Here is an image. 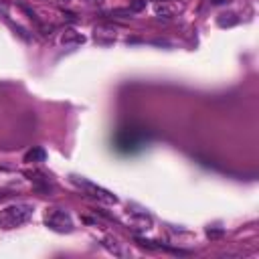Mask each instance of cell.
Masks as SVG:
<instances>
[{"mask_svg": "<svg viewBox=\"0 0 259 259\" xmlns=\"http://www.w3.org/2000/svg\"><path fill=\"white\" fill-rule=\"evenodd\" d=\"M207 235H209L211 239H219V237L223 235V231H207Z\"/></svg>", "mask_w": 259, "mask_h": 259, "instance_id": "obj_9", "label": "cell"}, {"mask_svg": "<svg viewBox=\"0 0 259 259\" xmlns=\"http://www.w3.org/2000/svg\"><path fill=\"white\" fill-rule=\"evenodd\" d=\"M73 182H77L79 186H83L87 193L91 195V197H95V199H100V200H103V202H107V204H116L118 202V197L116 195H112L110 190H105V188H101V186H95V184H91V182H87V180H83V179H77V176H73Z\"/></svg>", "mask_w": 259, "mask_h": 259, "instance_id": "obj_3", "label": "cell"}, {"mask_svg": "<svg viewBox=\"0 0 259 259\" xmlns=\"http://www.w3.org/2000/svg\"><path fill=\"white\" fill-rule=\"evenodd\" d=\"M87 2H89V4H98V6H100V4H103V0H87Z\"/></svg>", "mask_w": 259, "mask_h": 259, "instance_id": "obj_12", "label": "cell"}, {"mask_svg": "<svg viewBox=\"0 0 259 259\" xmlns=\"http://www.w3.org/2000/svg\"><path fill=\"white\" fill-rule=\"evenodd\" d=\"M209 2H213V4H225V2H229V0H209Z\"/></svg>", "mask_w": 259, "mask_h": 259, "instance_id": "obj_11", "label": "cell"}, {"mask_svg": "<svg viewBox=\"0 0 259 259\" xmlns=\"http://www.w3.org/2000/svg\"><path fill=\"white\" fill-rule=\"evenodd\" d=\"M156 12H158V15H172V12H170L168 8H164V6H160V4L156 6Z\"/></svg>", "mask_w": 259, "mask_h": 259, "instance_id": "obj_10", "label": "cell"}, {"mask_svg": "<svg viewBox=\"0 0 259 259\" xmlns=\"http://www.w3.org/2000/svg\"><path fill=\"white\" fill-rule=\"evenodd\" d=\"M93 37H95V40H98V43H101V45H110V43H114V39H116L114 31L105 29V26H98V29L93 31Z\"/></svg>", "mask_w": 259, "mask_h": 259, "instance_id": "obj_4", "label": "cell"}, {"mask_svg": "<svg viewBox=\"0 0 259 259\" xmlns=\"http://www.w3.org/2000/svg\"><path fill=\"white\" fill-rule=\"evenodd\" d=\"M45 158H47V152L43 148H33L24 154V162H29V164H33V162H43Z\"/></svg>", "mask_w": 259, "mask_h": 259, "instance_id": "obj_6", "label": "cell"}, {"mask_svg": "<svg viewBox=\"0 0 259 259\" xmlns=\"http://www.w3.org/2000/svg\"><path fill=\"white\" fill-rule=\"evenodd\" d=\"M144 8H146V0H134L130 4V12H140Z\"/></svg>", "mask_w": 259, "mask_h": 259, "instance_id": "obj_8", "label": "cell"}, {"mask_svg": "<svg viewBox=\"0 0 259 259\" xmlns=\"http://www.w3.org/2000/svg\"><path fill=\"white\" fill-rule=\"evenodd\" d=\"M85 40V37L83 35H79V33H75V31H65L63 35H61V45H81Z\"/></svg>", "mask_w": 259, "mask_h": 259, "instance_id": "obj_5", "label": "cell"}, {"mask_svg": "<svg viewBox=\"0 0 259 259\" xmlns=\"http://www.w3.org/2000/svg\"><path fill=\"white\" fill-rule=\"evenodd\" d=\"M33 211H35L33 204H24V202L10 204V207L0 211V229L10 231V229H17V227L24 225L33 217Z\"/></svg>", "mask_w": 259, "mask_h": 259, "instance_id": "obj_1", "label": "cell"}, {"mask_svg": "<svg viewBox=\"0 0 259 259\" xmlns=\"http://www.w3.org/2000/svg\"><path fill=\"white\" fill-rule=\"evenodd\" d=\"M235 22H237L235 15H221V19H219L221 26H229V24H235Z\"/></svg>", "mask_w": 259, "mask_h": 259, "instance_id": "obj_7", "label": "cell"}, {"mask_svg": "<svg viewBox=\"0 0 259 259\" xmlns=\"http://www.w3.org/2000/svg\"><path fill=\"white\" fill-rule=\"evenodd\" d=\"M45 223L51 229L59 231V233H69V231H73L71 217L67 215L65 211H61V209H49L47 215H45Z\"/></svg>", "mask_w": 259, "mask_h": 259, "instance_id": "obj_2", "label": "cell"}]
</instances>
